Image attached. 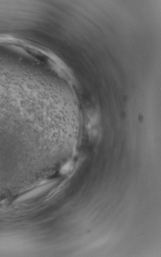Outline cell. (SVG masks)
<instances>
[{"label":"cell","instance_id":"cell-1","mask_svg":"<svg viewBox=\"0 0 161 257\" xmlns=\"http://www.w3.org/2000/svg\"><path fill=\"white\" fill-rule=\"evenodd\" d=\"M26 93L14 85L0 82V171L20 164L18 154L25 133Z\"/></svg>","mask_w":161,"mask_h":257},{"label":"cell","instance_id":"cell-2","mask_svg":"<svg viewBox=\"0 0 161 257\" xmlns=\"http://www.w3.org/2000/svg\"><path fill=\"white\" fill-rule=\"evenodd\" d=\"M72 168V165L71 163H68L64 165L61 169V172L63 174H66L69 172Z\"/></svg>","mask_w":161,"mask_h":257}]
</instances>
